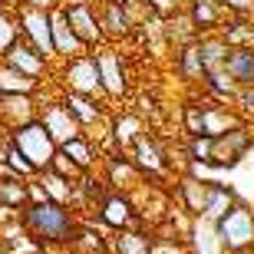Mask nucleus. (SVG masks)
<instances>
[{
    "label": "nucleus",
    "mask_w": 254,
    "mask_h": 254,
    "mask_svg": "<svg viewBox=\"0 0 254 254\" xmlns=\"http://www.w3.org/2000/svg\"><path fill=\"white\" fill-rule=\"evenodd\" d=\"M211 145H215V135H195L191 142V155L201 162H211Z\"/></svg>",
    "instance_id": "c756f323"
},
{
    "label": "nucleus",
    "mask_w": 254,
    "mask_h": 254,
    "mask_svg": "<svg viewBox=\"0 0 254 254\" xmlns=\"http://www.w3.org/2000/svg\"><path fill=\"white\" fill-rule=\"evenodd\" d=\"M149 254H182V251L175 241H155V245H149Z\"/></svg>",
    "instance_id": "72a5a7b5"
},
{
    "label": "nucleus",
    "mask_w": 254,
    "mask_h": 254,
    "mask_svg": "<svg viewBox=\"0 0 254 254\" xmlns=\"http://www.w3.org/2000/svg\"><path fill=\"white\" fill-rule=\"evenodd\" d=\"M40 123L47 126V132L53 135V142H60V145H63L66 139H73L76 132H79V126H76V116L66 109V103H63V106H50Z\"/></svg>",
    "instance_id": "39448f33"
},
{
    "label": "nucleus",
    "mask_w": 254,
    "mask_h": 254,
    "mask_svg": "<svg viewBox=\"0 0 254 254\" xmlns=\"http://www.w3.org/2000/svg\"><path fill=\"white\" fill-rule=\"evenodd\" d=\"M208 83H211V89H218V93H231V79H228L225 73H218V69L208 73Z\"/></svg>",
    "instance_id": "473e14b6"
},
{
    "label": "nucleus",
    "mask_w": 254,
    "mask_h": 254,
    "mask_svg": "<svg viewBox=\"0 0 254 254\" xmlns=\"http://www.w3.org/2000/svg\"><path fill=\"white\" fill-rule=\"evenodd\" d=\"M218 238L231 251H245L248 245H254V215L245 205H231L218 218Z\"/></svg>",
    "instance_id": "7ed1b4c3"
},
{
    "label": "nucleus",
    "mask_w": 254,
    "mask_h": 254,
    "mask_svg": "<svg viewBox=\"0 0 254 254\" xmlns=\"http://www.w3.org/2000/svg\"><path fill=\"white\" fill-rule=\"evenodd\" d=\"M182 66H185V73H189V76H198L201 69H205V66H201V57H198V47H189V50H185Z\"/></svg>",
    "instance_id": "7c9ffc66"
},
{
    "label": "nucleus",
    "mask_w": 254,
    "mask_h": 254,
    "mask_svg": "<svg viewBox=\"0 0 254 254\" xmlns=\"http://www.w3.org/2000/svg\"><path fill=\"white\" fill-rule=\"evenodd\" d=\"M135 162H139L142 169H149V172H162V169H165L162 152L155 149V142H149V139H139V142H135Z\"/></svg>",
    "instance_id": "dca6fc26"
},
{
    "label": "nucleus",
    "mask_w": 254,
    "mask_h": 254,
    "mask_svg": "<svg viewBox=\"0 0 254 254\" xmlns=\"http://www.w3.org/2000/svg\"><path fill=\"white\" fill-rule=\"evenodd\" d=\"M33 86H37L33 76L20 73L17 66H10V63H0V93H3V96H10V93L30 96V93H33Z\"/></svg>",
    "instance_id": "f8f14e48"
},
{
    "label": "nucleus",
    "mask_w": 254,
    "mask_h": 254,
    "mask_svg": "<svg viewBox=\"0 0 254 254\" xmlns=\"http://www.w3.org/2000/svg\"><path fill=\"white\" fill-rule=\"evenodd\" d=\"M103 27L109 30V33H116V37L129 30V17H126V10L119 7V3H109V7H106V20H103Z\"/></svg>",
    "instance_id": "5701e85b"
},
{
    "label": "nucleus",
    "mask_w": 254,
    "mask_h": 254,
    "mask_svg": "<svg viewBox=\"0 0 254 254\" xmlns=\"http://www.w3.org/2000/svg\"><path fill=\"white\" fill-rule=\"evenodd\" d=\"M30 3H33V7H47L50 0H30Z\"/></svg>",
    "instance_id": "58836bf2"
},
{
    "label": "nucleus",
    "mask_w": 254,
    "mask_h": 254,
    "mask_svg": "<svg viewBox=\"0 0 254 254\" xmlns=\"http://www.w3.org/2000/svg\"><path fill=\"white\" fill-rule=\"evenodd\" d=\"M231 10H251L254 7V0H225Z\"/></svg>",
    "instance_id": "e433bc0d"
},
{
    "label": "nucleus",
    "mask_w": 254,
    "mask_h": 254,
    "mask_svg": "<svg viewBox=\"0 0 254 254\" xmlns=\"http://www.w3.org/2000/svg\"><path fill=\"white\" fill-rule=\"evenodd\" d=\"M225 66H228L231 79H238V83H245V86H254V50H248V47L231 50L225 57Z\"/></svg>",
    "instance_id": "9d476101"
},
{
    "label": "nucleus",
    "mask_w": 254,
    "mask_h": 254,
    "mask_svg": "<svg viewBox=\"0 0 254 254\" xmlns=\"http://www.w3.org/2000/svg\"><path fill=\"white\" fill-rule=\"evenodd\" d=\"M119 251L123 254H149V241L142 235H123L119 238Z\"/></svg>",
    "instance_id": "cd10ccee"
},
{
    "label": "nucleus",
    "mask_w": 254,
    "mask_h": 254,
    "mask_svg": "<svg viewBox=\"0 0 254 254\" xmlns=\"http://www.w3.org/2000/svg\"><path fill=\"white\" fill-rule=\"evenodd\" d=\"M0 198H3L7 205H20V201H23V189H17L13 182H0Z\"/></svg>",
    "instance_id": "2f4dec72"
},
{
    "label": "nucleus",
    "mask_w": 254,
    "mask_h": 254,
    "mask_svg": "<svg viewBox=\"0 0 254 254\" xmlns=\"http://www.w3.org/2000/svg\"><path fill=\"white\" fill-rule=\"evenodd\" d=\"M96 69H99V86H106V93L119 96L126 89L123 69H119V57L116 53H99L96 57Z\"/></svg>",
    "instance_id": "1a4fd4ad"
},
{
    "label": "nucleus",
    "mask_w": 254,
    "mask_h": 254,
    "mask_svg": "<svg viewBox=\"0 0 254 254\" xmlns=\"http://www.w3.org/2000/svg\"><path fill=\"white\" fill-rule=\"evenodd\" d=\"M13 43H17V23H13V17H10L7 10L0 7V57H3Z\"/></svg>",
    "instance_id": "b1692460"
},
{
    "label": "nucleus",
    "mask_w": 254,
    "mask_h": 254,
    "mask_svg": "<svg viewBox=\"0 0 254 254\" xmlns=\"http://www.w3.org/2000/svg\"><path fill=\"white\" fill-rule=\"evenodd\" d=\"M63 152H66V155H69V159L76 162V165H79V169H89V165H93L89 145H86V142L79 139V135H73V139H66V142H63Z\"/></svg>",
    "instance_id": "aec40b11"
},
{
    "label": "nucleus",
    "mask_w": 254,
    "mask_h": 254,
    "mask_svg": "<svg viewBox=\"0 0 254 254\" xmlns=\"http://www.w3.org/2000/svg\"><path fill=\"white\" fill-rule=\"evenodd\" d=\"M198 57H201V66H205V69H215L218 63H225L228 47H225V43H218V40H205V43L198 47Z\"/></svg>",
    "instance_id": "a211bd4d"
},
{
    "label": "nucleus",
    "mask_w": 254,
    "mask_h": 254,
    "mask_svg": "<svg viewBox=\"0 0 254 254\" xmlns=\"http://www.w3.org/2000/svg\"><path fill=\"white\" fill-rule=\"evenodd\" d=\"M235 205V195L228 189H221V185H208V195H205V211L201 215L208 218V221H218V218L225 215L228 208Z\"/></svg>",
    "instance_id": "2eb2a0df"
},
{
    "label": "nucleus",
    "mask_w": 254,
    "mask_h": 254,
    "mask_svg": "<svg viewBox=\"0 0 254 254\" xmlns=\"http://www.w3.org/2000/svg\"><path fill=\"white\" fill-rule=\"evenodd\" d=\"M3 3H10V0H0V7H3Z\"/></svg>",
    "instance_id": "ea45409f"
},
{
    "label": "nucleus",
    "mask_w": 254,
    "mask_h": 254,
    "mask_svg": "<svg viewBox=\"0 0 254 254\" xmlns=\"http://www.w3.org/2000/svg\"><path fill=\"white\" fill-rule=\"evenodd\" d=\"M191 17H195L198 27H215L218 23V7H215V0H195V7H191Z\"/></svg>",
    "instance_id": "4be33fe9"
},
{
    "label": "nucleus",
    "mask_w": 254,
    "mask_h": 254,
    "mask_svg": "<svg viewBox=\"0 0 254 254\" xmlns=\"http://www.w3.org/2000/svg\"><path fill=\"white\" fill-rule=\"evenodd\" d=\"M241 106H245V109H254V93H245V96H241Z\"/></svg>",
    "instance_id": "4c0bfd02"
},
{
    "label": "nucleus",
    "mask_w": 254,
    "mask_h": 254,
    "mask_svg": "<svg viewBox=\"0 0 254 254\" xmlns=\"http://www.w3.org/2000/svg\"><path fill=\"white\" fill-rule=\"evenodd\" d=\"M135 126H139L135 119H123V123L116 126V129H119V139H132V129H135Z\"/></svg>",
    "instance_id": "c9c22d12"
},
{
    "label": "nucleus",
    "mask_w": 254,
    "mask_h": 254,
    "mask_svg": "<svg viewBox=\"0 0 254 254\" xmlns=\"http://www.w3.org/2000/svg\"><path fill=\"white\" fill-rule=\"evenodd\" d=\"M50 30H53V50H60V53H79V37L73 33V27L66 23L63 13H57V17H50Z\"/></svg>",
    "instance_id": "ddd939ff"
},
{
    "label": "nucleus",
    "mask_w": 254,
    "mask_h": 254,
    "mask_svg": "<svg viewBox=\"0 0 254 254\" xmlns=\"http://www.w3.org/2000/svg\"><path fill=\"white\" fill-rule=\"evenodd\" d=\"M43 185H47V189H43V195H53L57 201H66V198H69V182H66L63 175H57L53 169L47 172V179H43Z\"/></svg>",
    "instance_id": "393cba45"
},
{
    "label": "nucleus",
    "mask_w": 254,
    "mask_h": 254,
    "mask_svg": "<svg viewBox=\"0 0 254 254\" xmlns=\"http://www.w3.org/2000/svg\"><path fill=\"white\" fill-rule=\"evenodd\" d=\"M23 225H27L30 235H37L40 241H53V245H63V241H73V215L66 211L57 201H37L23 211Z\"/></svg>",
    "instance_id": "f257e3e1"
},
{
    "label": "nucleus",
    "mask_w": 254,
    "mask_h": 254,
    "mask_svg": "<svg viewBox=\"0 0 254 254\" xmlns=\"http://www.w3.org/2000/svg\"><path fill=\"white\" fill-rule=\"evenodd\" d=\"M215 238H218V228H211V221L198 225L195 228V248H198V254H218Z\"/></svg>",
    "instance_id": "412c9836"
},
{
    "label": "nucleus",
    "mask_w": 254,
    "mask_h": 254,
    "mask_svg": "<svg viewBox=\"0 0 254 254\" xmlns=\"http://www.w3.org/2000/svg\"><path fill=\"white\" fill-rule=\"evenodd\" d=\"M103 221L113 228H126L132 225V205L126 201L123 195H109L103 201Z\"/></svg>",
    "instance_id": "4468645a"
},
{
    "label": "nucleus",
    "mask_w": 254,
    "mask_h": 254,
    "mask_svg": "<svg viewBox=\"0 0 254 254\" xmlns=\"http://www.w3.org/2000/svg\"><path fill=\"white\" fill-rule=\"evenodd\" d=\"M175 3H179V0H149V7L155 10V13H172Z\"/></svg>",
    "instance_id": "f704fd0d"
},
{
    "label": "nucleus",
    "mask_w": 254,
    "mask_h": 254,
    "mask_svg": "<svg viewBox=\"0 0 254 254\" xmlns=\"http://www.w3.org/2000/svg\"><path fill=\"white\" fill-rule=\"evenodd\" d=\"M201 116H205V135H221V132L231 129V119H228L225 113L208 109V113H201Z\"/></svg>",
    "instance_id": "a878e982"
},
{
    "label": "nucleus",
    "mask_w": 254,
    "mask_h": 254,
    "mask_svg": "<svg viewBox=\"0 0 254 254\" xmlns=\"http://www.w3.org/2000/svg\"><path fill=\"white\" fill-rule=\"evenodd\" d=\"M23 33L40 57L53 53V30H50V17L43 10H23Z\"/></svg>",
    "instance_id": "20e7f679"
},
{
    "label": "nucleus",
    "mask_w": 254,
    "mask_h": 254,
    "mask_svg": "<svg viewBox=\"0 0 254 254\" xmlns=\"http://www.w3.org/2000/svg\"><path fill=\"white\" fill-rule=\"evenodd\" d=\"M63 17H66V23L73 27V33L79 37V43H96V40H99V23H96V17H93L89 7L76 3V7L63 10Z\"/></svg>",
    "instance_id": "6e6552de"
},
{
    "label": "nucleus",
    "mask_w": 254,
    "mask_h": 254,
    "mask_svg": "<svg viewBox=\"0 0 254 254\" xmlns=\"http://www.w3.org/2000/svg\"><path fill=\"white\" fill-rule=\"evenodd\" d=\"M248 149V135L241 129H231V132H221V135H215V145H211V162H218V165H231V162H238V155Z\"/></svg>",
    "instance_id": "0eeeda50"
},
{
    "label": "nucleus",
    "mask_w": 254,
    "mask_h": 254,
    "mask_svg": "<svg viewBox=\"0 0 254 254\" xmlns=\"http://www.w3.org/2000/svg\"><path fill=\"white\" fill-rule=\"evenodd\" d=\"M66 109H69L79 123H93L96 116H99V113H96V106L89 103L83 93H73V96H69V99H66Z\"/></svg>",
    "instance_id": "6ab92c4d"
},
{
    "label": "nucleus",
    "mask_w": 254,
    "mask_h": 254,
    "mask_svg": "<svg viewBox=\"0 0 254 254\" xmlns=\"http://www.w3.org/2000/svg\"><path fill=\"white\" fill-rule=\"evenodd\" d=\"M7 57V63L10 66H17L20 73H27V76H33L37 79L40 73H43V57H40L33 47H23V43H13V47L3 53Z\"/></svg>",
    "instance_id": "9b49d317"
},
{
    "label": "nucleus",
    "mask_w": 254,
    "mask_h": 254,
    "mask_svg": "<svg viewBox=\"0 0 254 254\" xmlns=\"http://www.w3.org/2000/svg\"><path fill=\"white\" fill-rule=\"evenodd\" d=\"M50 169L57 172V175H63V179H69V175H76V169H79V165H76V162L69 159L66 152H53V162H50Z\"/></svg>",
    "instance_id": "c85d7f7f"
},
{
    "label": "nucleus",
    "mask_w": 254,
    "mask_h": 254,
    "mask_svg": "<svg viewBox=\"0 0 254 254\" xmlns=\"http://www.w3.org/2000/svg\"><path fill=\"white\" fill-rule=\"evenodd\" d=\"M205 195H208V185H198L195 179H185L182 182V198H185V205L191 208V211H205Z\"/></svg>",
    "instance_id": "f3484780"
},
{
    "label": "nucleus",
    "mask_w": 254,
    "mask_h": 254,
    "mask_svg": "<svg viewBox=\"0 0 254 254\" xmlns=\"http://www.w3.org/2000/svg\"><path fill=\"white\" fill-rule=\"evenodd\" d=\"M93 254H99V251H93Z\"/></svg>",
    "instance_id": "79ce46f5"
},
{
    "label": "nucleus",
    "mask_w": 254,
    "mask_h": 254,
    "mask_svg": "<svg viewBox=\"0 0 254 254\" xmlns=\"http://www.w3.org/2000/svg\"><path fill=\"white\" fill-rule=\"evenodd\" d=\"M7 165H10V172H17V175H30V172H37L33 165H30V159L17 149V145H10V149H7Z\"/></svg>",
    "instance_id": "bb28decb"
},
{
    "label": "nucleus",
    "mask_w": 254,
    "mask_h": 254,
    "mask_svg": "<svg viewBox=\"0 0 254 254\" xmlns=\"http://www.w3.org/2000/svg\"><path fill=\"white\" fill-rule=\"evenodd\" d=\"M0 99H3V93H0Z\"/></svg>",
    "instance_id": "a19ab883"
},
{
    "label": "nucleus",
    "mask_w": 254,
    "mask_h": 254,
    "mask_svg": "<svg viewBox=\"0 0 254 254\" xmlns=\"http://www.w3.org/2000/svg\"><path fill=\"white\" fill-rule=\"evenodd\" d=\"M13 145H17V149L30 159L33 169H50L53 152H57V142H53V135L47 132V126H43V123H23V126H17V132H13Z\"/></svg>",
    "instance_id": "f03ea898"
},
{
    "label": "nucleus",
    "mask_w": 254,
    "mask_h": 254,
    "mask_svg": "<svg viewBox=\"0 0 254 254\" xmlns=\"http://www.w3.org/2000/svg\"><path fill=\"white\" fill-rule=\"evenodd\" d=\"M66 79H69V86H73L76 93H83V96L96 93V89H99V69H96V60H86V57L73 60L69 69H66Z\"/></svg>",
    "instance_id": "423d86ee"
}]
</instances>
